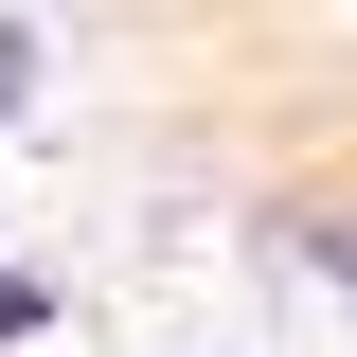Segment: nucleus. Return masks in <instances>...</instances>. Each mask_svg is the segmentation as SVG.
I'll list each match as a JSON object with an SVG mask.
<instances>
[{
  "label": "nucleus",
  "mask_w": 357,
  "mask_h": 357,
  "mask_svg": "<svg viewBox=\"0 0 357 357\" xmlns=\"http://www.w3.org/2000/svg\"><path fill=\"white\" fill-rule=\"evenodd\" d=\"M107 126L250 232L357 250V0H72Z\"/></svg>",
  "instance_id": "f257e3e1"
}]
</instances>
